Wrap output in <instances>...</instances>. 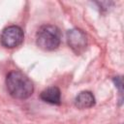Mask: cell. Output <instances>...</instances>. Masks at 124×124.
Returning <instances> with one entry per match:
<instances>
[{"mask_svg": "<svg viewBox=\"0 0 124 124\" xmlns=\"http://www.w3.org/2000/svg\"><path fill=\"white\" fill-rule=\"evenodd\" d=\"M6 85L10 95L16 99H27L34 91L32 81L19 71H13L8 74Z\"/></svg>", "mask_w": 124, "mask_h": 124, "instance_id": "cell-1", "label": "cell"}, {"mask_svg": "<svg viewBox=\"0 0 124 124\" xmlns=\"http://www.w3.org/2000/svg\"><path fill=\"white\" fill-rule=\"evenodd\" d=\"M61 40L59 29L54 25H43L39 28L36 41L37 45L45 50H53L58 47Z\"/></svg>", "mask_w": 124, "mask_h": 124, "instance_id": "cell-2", "label": "cell"}, {"mask_svg": "<svg viewBox=\"0 0 124 124\" xmlns=\"http://www.w3.org/2000/svg\"><path fill=\"white\" fill-rule=\"evenodd\" d=\"M23 31L20 27L12 25L5 28L1 34V43L4 46L13 48L18 46L23 41Z\"/></svg>", "mask_w": 124, "mask_h": 124, "instance_id": "cell-3", "label": "cell"}, {"mask_svg": "<svg viewBox=\"0 0 124 124\" xmlns=\"http://www.w3.org/2000/svg\"><path fill=\"white\" fill-rule=\"evenodd\" d=\"M67 42L69 46L76 52L80 53L84 50L87 45V40L85 34L80 29H71L67 32Z\"/></svg>", "mask_w": 124, "mask_h": 124, "instance_id": "cell-4", "label": "cell"}, {"mask_svg": "<svg viewBox=\"0 0 124 124\" xmlns=\"http://www.w3.org/2000/svg\"><path fill=\"white\" fill-rule=\"evenodd\" d=\"M94 104H95V98L90 91H82L75 99V106L80 109L89 108L93 107Z\"/></svg>", "mask_w": 124, "mask_h": 124, "instance_id": "cell-5", "label": "cell"}, {"mask_svg": "<svg viewBox=\"0 0 124 124\" xmlns=\"http://www.w3.org/2000/svg\"><path fill=\"white\" fill-rule=\"evenodd\" d=\"M41 99L46 103L52 104V105H59L61 100V94L60 90L56 86H51L46 89H45L41 93Z\"/></svg>", "mask_w": 124, "mask_h": 124, "instance_id": "cell-6", "label": "cell"}]
</instances>
